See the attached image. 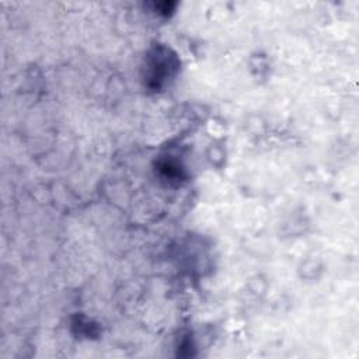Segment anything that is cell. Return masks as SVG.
<instances>
[{
    "instance_id": "obj_1",
    "label": "cell",
    "mask_w": 359,
    "mask_h": 359,
    "mask_svg": "<svg viewBox=\"0 0 359 359\" xmlns=\"http://www.w3.org/2000/svg\"><path fill=\"white\" fill-rule=\"evenodd\" d=\"M175 69V65H172V56H168V53H160L157 52L149 66V83L153 84L156 88H158L163 83H165L167 77L171 76V72Z\"/></svg>"
}]
</instances>
